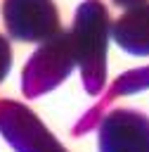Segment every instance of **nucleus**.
Segmentation results:
<instances>
[{"label":"nucleus","mask_w":149,"mask_h":152,"mask_svg":"<svg viewBox=\"0 0 149 152\" xmlns=\"http://www.w3.org/2000/svg\"><path fill=\"white\" fill-rule=\"evenodd\" d=\"M2 24L19 43H43L61 31L54 0H2Z\"/></svg>","instance_id":"nucleus-4"},{"label":"nucleus","mask_w":149,"mask_h":152,"mask_svg":"<svg viewBox=\"0 0 149 152\" xmlns=\"http://www.w3.org/2000/svg\"><path fill=\"white\" fill-rule=\"evenodd\" d=\"M99 152H149V116L137 109H111L97 126Z\"/></svg>","instance_id":"nucleus-5"},{"label":"nucleus","mask_w":149,"mask_h":152,"mask_svg":"<svg viewBox=\"0 0 149 152\" xmlns=\"http://www.w3.org/2000/svg\"><path fill=\"white\" fill-rule=\"evenodd\" d=\"M76 66L73 45L69 31H57L47 40L38 45V50L28 57L24 71H21V90L28 100L40 97L50 90H54L59 83L69 78V74Z\"/></svg>","instance_id":"nucleus-2"},{"label":"nucleus","mask_w":149,"mask_h":152,"mask_svg":"<svg viewBox=\"0 0 149 152\" xmlns=\"http://www.w3.org/2000/svg\"><path fill=\"white\" fill-rule=\"evenodd\" d=\"M12 59H14V55H12V45H9V40L0 33V83L7 78V74H9V69H12Z\"/></svg>","instance_id":"nucleus-7"},{"label":"nucleus","mask_w":149,"mask_h":152,"mask_svg":"<svg viewBox=\"0 0 149 152\" xmlns=\"http://www.w3.org/2000/svg\"><path fill=\"white\" fill-rule=\"evenodd\" d=\"M0 133L17 152H69L21 102L0 100Z\"/></svg>","instance_id":"nucleus-3"},{"label":"nucleus","mask_w":149,"mask_h":152,"mask_svg":"<svg viewBox=\"0 0 149 152\" xmlns=\"http://www.w3.org/2000/svg\"><path fill=\"white\" fill-rule=\"evenodd\" d=\"M116 7H123V10H128V7H137V5H147L149 0H111Z\"/></svg>","instance_id":"nucleus-8"},{"label":"nucleus","mask_w":149,"mask_h":152,"mask_svg":"<svg viewBox=\"0 0 149 152\" xmlns=\"http://www.w3.org/2000/svg\"><path fill=\"white\" fill-rule=\"evenodd\" d=\"M71 45L83 88L99 95L106 86V50L111 38V17L102 0H83L71 24Z\"/></svg>","instance_id":"nucleus-1"},{"label":"nucleus","mask_w":149,"mask_h":152,"mask_svg":"<svg viewBox=\"0 0 149 152\" xmlns=\"http://www.w3.org/2000/svg\"><path fill=\"white\" fill-rule=\"evenodd\" d=\"M111 38L123 52L149 57V2L123 10V14L111 21Z\"/></svg>","instance_id":"nucleus-6"}]
</instances>
